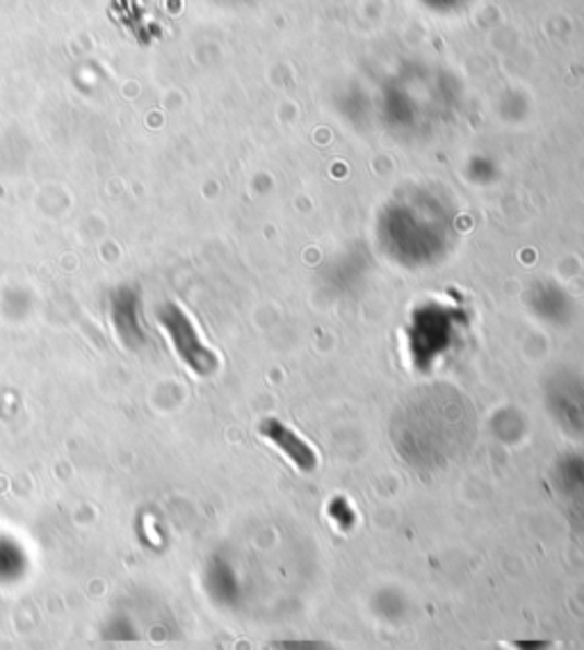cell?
<instances>
[{
	"mask_svg": "<svg viewBox=\"0 0 584 650\" xmlns=\"http://www.w3.org/2000/svg\"><path fill=\"white\" fill-rule=\"evenodd\" d=\"M158 320L163 324V331H167V335L171 338L174 350L179 352L190 370H194L196 375H211L217 368L215 354L203 345L194 324L179 306H160Z\"/></svg>",
	"mask_w": 584,
	"mask_h": 650,
	"instance_id": "1",
	"label": "cell"
},
{
	"mask_svg": "<svg viewBox=\"0 0 584 650\" xmlns=\"http://www.w3.org/2000/svg\"><path fill=\"white\" fill-rule=\"evenodd\" d=\"M261 434L272 440V444L282 450L297 468L303 473H311L318 468V454L315 450L303 440L299 434H295L288 425L276 418H267L261 423Z\"/></svg>",
	"mask_w": 584,
	"mask_h": 650,
	"instance_id": "2",
	"label": "cell"
}]
</instances>
